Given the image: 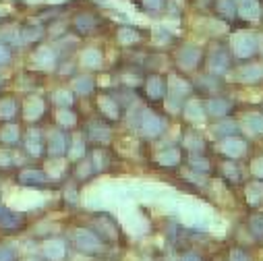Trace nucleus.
<instances>
[{
    "label": "nucleus",
    "instance_id": "obj_19",
    "mask_svg": "<svg viewBox=\"0 0 263 261\" xmlns=\"http://www.w3.org/2000/svg\"><path fill=\"white\" fill-rule=\"evenodd\" d=\"M11 60V50L5 46V44H0V67H3V64H7Z\"/></svg>",
    "mask_w": 263,
    "mask_h": 261
},
{
    "label": "nucleus",
    "instance_id": "obj_7",
    "mask_svg": "<svg viewBox=\"0 0 263 261\" xmlns=\"http://www.w3.org/2000/svg\"><path fill=\"white\" fill-rule=\"evenodd\" d=\"M15 112H17L15 100H11V98L0 100V118H3V120H11L15 116Z\"/></svg>",
    "mask_w": 263,
    "mask_h": 261
},
{
    "label": "nucleus",
    "instance_id": "obj_3",
    "mask_svg": "<svg viewBox=\"0 0 263 261\" xmlns=\"http://www.w3.org/2000/svg\"><path fill=\"white\" fill-rule=\"evenodd\" d=\"M162 128H164V122H162L158 116H154V114H147V116L143 118L141 130H143L145 135H149V137H156V135H160V133H162Z\"/></svg>",
    "mask_w": 263,
    "mask_h": 261
},
{
    "label": "nucleus",
    "instance_id": "obj_20",
    "mask_svg": "<svg viewBox=\"0 0 263 261\" xmlns=\"http://www.w3.org/2000/svg\"><path fill=\"white\" fill-rule=\"evenodd\" d=\"M77 89H79L81 94L91 91V79H79V81H77Z\"/></svg>",
    "mask_w": 263,
    "mask_h": 261
},
{
    "label": "nucleus",
    "instance_id": "obj_22",
    "mask_svg": "<svg viewBox=\"0 0 263 261\" xmlns=\"http://www.w3.org/2000/svg\"><path fill=\"white\" fill-rule=\"evenodd\" d=\"M182 261H201V259L197 257L195 253H189V255H184V257H182Z\"/></svg>",
    "mask_w": 263,
    "mask_h": 261
},
{
    "label": "nucleus",
    "instance_id": "obj_11",
    "mask_svg": "<svg viewBox=\"0 0 263 261\" xmlns=\"http://www.w3.org/2000/svg\"><path fill=\"white\" fill-rule=\"evenodd\" d=\"M208 110H210V114H214V116H222V114L228 110V104H226L224 100H212V102L208 104Z\"/></svg>",
    "mask_w": 263,
    "mask_h": 261
},
{
    "label": "nucleus",
    "instance_id": "obj_14",
    "mask_svg": "<svg viewBox=\"0 0 263 261\" xmlns=\"http://www.w3.org/2000/svg\"><path fill=\"white\" fill-rule=\"evenodd\" d=\"M17 253L11 245H0V261H15Z\"/></svg>",
    "mask_w": 263,
    "mask_h": 261
},
{
    "label": "nucleus",
    "instance_id": "obj_15",
    "mask_svg": "<svg viewBox=\"0 0 263 261\" xmlns=\"http://www.w3.org/2000/svg\"><path fill=\"white\" fill-rule=\"evenodd\" d=\"M249 226H251V230H253L255 236H263V216H255V218H251Z\"/></svg>",
    "mask_w": 263,
    "mask_h": 261
},
{
    "label": "nucleus",
    "instance_id": "obj_4",
    "mask_svg": "<svg viewBox=\"0 0 263 261\" xmlns=\"http://www.w3.org/2000/svg\"><path fill=\"white\" fill-rule=\"evenodd\" d=\"M44 253H46V257L50 259V261H62V257H64V243L62 240H50V243H46L44 245Z\"/></svg>",
    "mask_w": 263,
    "mask_h": 261
},
{
    "label": "nucleus",
    "instance_id": "obj_23",
    "mask_svg": "<svg viewBox=\"0 0 263 261\" xmlns=\"http://www.w3.org/2000/svg\"><path fill=\"white\" fill-rule=\"evenodd\" d=\"M25 261H40V259H35V257H31V259H25Z\"/></svg>",
    "mask_w": 263,
    "mask_h": 261
},
{
    "label": "nucleus",
    "instance_id": "obj_12",
    "mask_svg": "<svg viewBox=\"0 0 263 261\" xmlns=\"http://www.w3.org/2000/svg\"><path fill=\"white\" fill-rule=\"evenodd\" d=\"M214 130H216L218 137H228V135H234V133H236V124H234V122H222V124H218Z\"/></svg>",
    "mask_w": 263,
    "mask_h": 261
},
{
    "label": "nucleus",
    "instance_id": "obj_16",
    "mask_svg": "<svg viewBox=\"0 0 263 261\" xmlns=\"http://www.w3.org/2000/svg\"><path fill=\"white\" fill-rule=\"evenodd\" d=\"M0 137H3V141L15 143V141L19 139V133H17V128H15V126H9V128H5V130H3V135H0Z\"/></svg>",
    "mask_w": 263,
    "mask_h": 261
},
{
    "label": "nucleus",
    "instance_id": "obj_6",
    "mask_svg": "<svg viewBox=\"0 0 263 261\" xmlns=\"http://www.w3.org/2000/svg\"><path fill=\"white\" fill-rule=\"evenodd\" d=\"M48 150H50L52 156H62L64 150H67V141H64V135H62V133H54V135L50 137Z\"/></svg>",
    "mask_w": 263,
    "mask_h": 261
},
{
    "label": "nucleus",
    "instance_id": "obj_13",
    "mask_svg": "<svg viewBox=\"0 0 263 261\" xmlns=\"http://www.w3.org/2000/svg\"><path fill=\"white\" fill-rule=\"evenodd\" d=\"M162 94H164V85H162V81H160L158 77L149 79V96H152V98H160Z\"/></svg>",
    "mask_w": 263,
    "mask_h": 261
},
{
    "label": "nucleus",
    "instance_id": "obj_10",
    "mask_svg": "<svg viewBox=\"0 0 263 261\" xmlns=\"http://www.w3.org/2000/svg\"><path fill=\"white\" fill-rule=\"evenodd\" d=\"M245 150V143L242 141H236V139H226L224 141V152L230 154V156H240Z\"/></svg>",
    "mask_w": 263,
    "mask_h": 261
},
{
    "label": "nucleus",
    "instance_id": "obj_1",
    "mask_svg": "<svg viewBox=\"0 0 263 261\" xmlns=\"http://www.w3.org/2000/svg\"><path fill=\"white\" fill-rule=\"evenodd\" d=\"M75 245H77L79 251L89 253V255L102 251V240H100L93 232H89V230H79V232L75 234Z\"/></svg>",
    "mask_w": 263,
    "mask_h": 261
},
{
    "label": "nucleus",
    "instance_id": "obj_8",
    "mask_svg": "<svg viewBox=\"0 0 263 261\" xmlns=\"http://www.w3.org/2000/svg\"><path fill=\"white\" fill-rule=\"evenodd\" d=\"M19 224H21V216L19 214L0 210V226H5V228H17Z\"/></svg>",
    "mask_w": 263,
    "mask_h": 261
},
{
    "label": "nucleus",
    "instance_id": "obj_9",
    "mask_svg": "<svg viewBox=\"0 0 263 261\" xmlns=\"http://www.w3.org/2000/svg\"><path fill=\"white\" fill-rule=\"evenodd\" d=\"M42 110H44V106H42V102L37 100V98H31V102L25 106V116L27 118H37L40 114H42Z\"/></svg>",
    "mask_w": 263,
    "mask_h": 261
},
{
    "label": "nucleus",
    "instance_id": "obj_2",
    "mask_svg": "<svg viewBox=\"0 0 263 261\" xmlns=\"http://www.w3.org/2000/svg\"><path fill=\"white\" fill-rule=\"evenodd\" d=\"M19 180L25 187H44L48 182V178H46V174L42 170H23L19 174Z\"/></svg>",
    "mask_w": 263,
    "mask_h": 261
},
{
    "label": "nucleus",
    "instance_id": "obj_17",
    "mask_svg": "<svg viewBox=\"0 0 263 261\" xmlns=\"http://www.w3.org/2000/svg\"><path fill=\"white\" fill-rule=\"evenodd\" d=\"M160 162H162V164H176V162H178V152H176V150L166 152L164 156H160Z\"/></svg>",
    "mask_w": 263,
    "mask_h": 261
},
{
    "label": "nucleus",
    "instance_id": "obj_21",
    "mask_svg": "<svg viewBox=\"0 0 263 261\" xmlns=\"http://www.w3.org/2000/svg\"><path fill=\"white\" fill-rule=\"evenodd\" d=\"M230 261H249V257H247L242 251H238V249H236V251H232V253H230Z\"/></svg>",
    "mask_w": 263,
    "mask_h": 261
},
{
    "label": "nucleus",
    "instance_id": "obj_5",
    "mask_svg": "<svg viewBox=\"0 0 263 261\" xmlns=\"http://www.w3.org/2000/svg\"><path fill=\"white\" fill-rule=\"evenodd\" d=\"M25 147L31 156H40L44 152V143H42V135L37 130H29V135L25 137Z\"/></svg>",
    "mask_w": 263,
    "mask_h": 261
},
{
    "label": "nucleus",
    "instance_id": "obj_18",
    "mask_svg": "<svg viewBox=\"0 0 263 261\" xmlns=\"http://www.w3.org/2000/svg\"><path fill=\"white\" fill-rule=\"evenodd\" d=\"M54 102H58V104H62V106H67V104H71V94H67V91H58V94H54Z\"/></svg>",
    "mask_w": 263,
    "mask_h": 261
}]
</instances>
